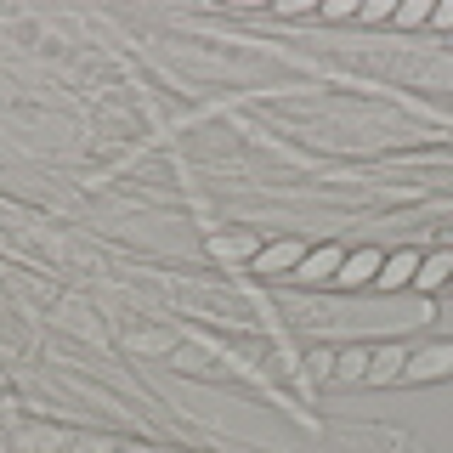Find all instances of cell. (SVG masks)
I'll return each mask as SVG.
<instances>
[{
    "instance_id": "cell-5",
    "label": "cell",
    "mask_w": 453,
    "mask_h": 453,
    "mask_svg": "<svg viewBox=\"0 0 453 453\" xmlns=\"http://www.w3.org/2000/svg\"><path fill=\"white\" fill-rule=\"evenodd\" d=\"M403 351H396V346H380V351H368V386H386V380H403Z\"/></svg>"
},
{
    "instance_id": "cell-10",
    "label": "cell",
    "mask_w": 453,
    "mask_h": 453,
    "mask_svg": "<svg viewBox=\"0 0 453 453\" xmlns=\"http://www.w3.org/2000/svg\"><path fill=\"white\" fill-rule=\"evenodd\" d=\"M391 18L414 28V23H425V18H431V6H425V0H408V6H396V12H391Z\"/></svg>"
},
{
    "instance_id": "cell-12",
    "label": "cell",
    "mask_w": 453,
    "mask_h": 453,
    "mask_svg": "<svg viewBox=\"0 0 453 453\" xmlns=\"http://www.w3.org/2000/svg\"><path fill=\"white\" fill-rule=\"evenodd\" d=\"M431 23H442V28H453V0H442V6H431Z\"/></svg>"
},
{
    "instance_id": "cell-8",
    "label": "cell",
    "mask_w": 453,
    "mask_h": 453,
    "mask_svg": "<svg viewBox=\"0 0 453 453\" xmlns=\"http://www.w3.org/2000/svg\"><path fill=\"white\" fill-rule=\"evenodd\" d=\"M210 255H221V261H255V238H244V233H226V238H210Z\"/></svg>"
},
{
    "instance_id": "cell-2",
    "label": "cell",
    "mask_w": 453,
    "mask_h": 453,
    "mask_svg": "<svg viewBox=\"0 0 453 453\" xmlns=\"http://www.w3.org/2000/svg\"><path fill=\"white\" fill-rule=\"evenodd\" d=\"M340 261H346V255H340L334 244H323V250L301 255V266H295V278H301V283H323V278H334V273H340Z\"/></svg>"
},
{
    "instance_id": "cell-13",
    "label": "cell",
    "mask_w": 453,
    "mask_h": 453,
    "mask_svg": "<svg viewBox=\"0 0 453 453\" xmlns=\"http://www.w3.org/2000/svg\"><path fill=\"white\" fill-rule=\"evenodd\" d=\"M448 283H453V278H448Z\"/></svg>"
},
{
    "instance_id": "cell-11",
    "label": "cell",
    "mask_w": 453,
    "mask_h": 453,
    "mask_svg": "<svg viewBox=\"0 0 453 453\" xmlns=\"http://www.w3.org/2000/svg\"><path fill=\"white\" fill-rule=\"evenodd\" d=\"M334 374V357H329V351H311V357H306V380H329Z\"/></svg>"
},
{
    "instance_id": "cell-1",
    "label": "cell",
    "mask_w": 453,
    "mask_h": 453,
    "mask_svg": "<svg viewBox=\"0 0 453 453\" xmlns=\"http://www.w3.org/2000/svg\"><path fill=\"white\" fill-rule=\"evenodd\" d=\"M403 380H453V346H425L419 357L403 363Z\"/></svg>"
},
{
    "instance_id": "cell-7",
    "label": "cell",
    "mask_w": 453,
    "mask_h": 453,
    "mask_svg": "<svg viewBox=\"0 0 453 453\" xmlns=\"http://www.w3.org/2000/svg\"><path fill=\"white\" fill-rule=\"evenodd\" d=\"M448 278H453V255H431V261H419L414 289H419V295H431V289H442Z\"/></svg>"
},
{
    "instance_id": "cell-9",
    "label": "cell",
    "mask_w": 453,
    "mask_h": 453,
    "mask_svg": "<svg viewBox=\"0 0 453 453\" xmlns=\"http://www.w3.org/2000/svg\"><path fill=\"white\" fill-rule=\"evenodd\" d=\"M334 374L340 380H363L368 374V351L357 346V351H346V357H334Z\"/></svg>"
},
{
    "instance_id": "cell-4",
    "label": "cell",
    "mask_w": 453,
    "mask_h": 453,
    "mask_svg": "<svg viewBox=\"0 0 453 453\" xmlns=\"http://www.w3.org/2000/svg\"><path fill=\"white\" fill-rule=\"evenodd\" d=\"M301 244H289V238H283V244H273V250H255V273H289V266H301Z\"/></svg>"
},
{
    "instance_id": "cell-3",
    "label": "cell",
    "mask_w": 453,
    "mask_h": 453,
    "mask_svg": "<svg viewBox=\"0 0 453 453\" xmlns=\"http://www.w3.org/2000/svg\"><path fill=\"white\" fill-rule=\"evenodd\" d=\"M380 250H357V255H346L340 261V273H334V283H346V289H357V283H368V278H380Z\"/></svg>"
},
{
    "instance_id": "cell-6",
    "label": "cell",
    "mask_w": 453,
    "mask_h": 453,
    "mask_svg": "<svg viewBox=\"0 0 453 453\" xmlns=\"http://www.w3.org/2000/svg\"><path fill=\"white\" fill-rule=\"evenodd\" d=\"M414 273H419V255L414 250H403V255H391L386 266H380V289H403V283H414Z\"/></svg>"
}]
</instances>
